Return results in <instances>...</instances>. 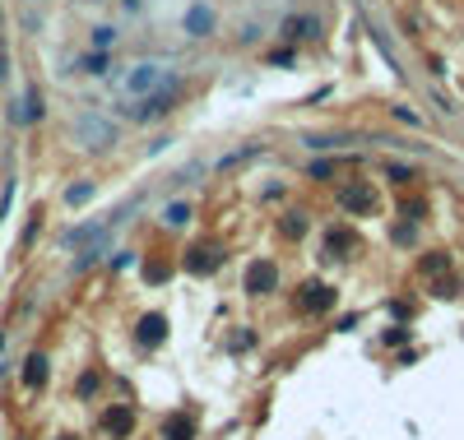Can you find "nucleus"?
I'll return each instance as SVG.
<instances>
[{
    "label": "nucleus",
    "instance_id": "4468645a",
    "mask_svg": "<svg viewBox=\"0 0 464 440\" xmlns=\"http://www.w3.org/2000/svg\"><path fill=\"white\" fill-rule=\"evenodd\" d=\"M209 264H214V255H209V251H190V264H186V269H190V274H204Z\"/></svg>",
    "mask_w": 464,
    "mask_h": 440
},
{
    "label": "nucleus",
    "instance_id": "39448f33",
    "mask_svg": "<svg viewBox=\"0 0 464 440\" xmlns=\"http://www.w3.org/2000/svg\"><path fill=\"white\" fill-rule=\"evenodd\" d=\"M130 427H135L130 408H107V413H102V431H107V436H126Z\"/></svg>",
    "mask_w": 464,
    "mask_h": 440
},
{
    "label": "nucleus",
    "instance_id": "423d86ee",
    "mask_svg": "<svg viewBox=\"0 0 464 440\" xmlns=\"http://www.w3.org/2000/svg\"><path fill=\"white\" fill-rule=\"evenodd\" d=\"M343 209H362V213H372L376 209V190H367V186H348L343 190Z\"/></svg>",
    "mask_w": 464,
    "mask_h": 440
},
{
    "label": "nucleus",
    "instance_id": "a211bd4d",
    "mask_svg": "<svg viewBox=\"0 0 464 440\" xmlns=\"http://www.w3.org/2000/svg\"><path fill=\"white\" fill-rule=\"evenodd\" d=\"M61 440H70V436H61Z\"/></svg>",
    "mask_w": 464,
    "mask_h": 440
},
{
    "label": "nucleus",
    "instance_id": "9d476101",
    "mask_svg": "<svg viewBox=\"0 0 464 440\" xmlns=\"http://www.w3.org/2000/svg\"><path fill=\"white\" fill-rule=\"evenodd\" d=\"M302 306H307V310H330V306H334V292H330L325 283H311L307 297H302Z\"/></svg>",
    "mask_w": 464,
    "mask_h": 440
},
{
    "label": "nucleus",
    "instance_id": "f3484780",
    "mask_svg": "<svg viewBox=\"0 0 464 440\" xmlns=\"http://www.w3.org/2000/svg\"><path fill=\"white\" fill-rule=\"evenodd\" d=\"M84 70H89V75H102V70H107V61H102V56H89V61H84Z\"/></svg>",
    "mask_w": 464,
    "mask_h": 440
},
{
    "label": "nucleus",
    "instance_id": "2eb2a0df",
    "mask_svg": "<svg viewBox=\"0 0 464 440\" xmlns=\"http://www.w3.org/2000/svg\"><path fill=\"white\" fill-rule=\"evenodd\" d=\"M116 42V28H93V46H111Z\"/></svg>",
    "mask_w": 464,
    "mask_h": 440
},
{
    "label": "nucleus",
    "instance_id": "f03ea898",
    "mask_svg": "<svg viewBox=\"0 0 464 440\" xmlns=\"http://www.w3.org/2000/svg\"><path fill=\"white\" fill-rule=\"evenodd\" d=\"M75 139L89 144V149H102V144L116 139V125L102 121V116H79V121H75Z\"/></svg>",
    "mask_w": 464,
    "mask_h": 440
},
{
    "label": "nucleus",
    "instance_id": "7ed1b4c3",
    "mask_svg": "<svg viewBox=\"0 0 464 440\" xmlns=\"http://www.w3.org/2000/svg\"><path fill=\"white\" fill-rule=\"evenodd\" d=\"M274 283H279V269L269 260H255L246 269V292H274Z\"/></svg>",
    "mask_w": 464,
    "mask_h": 440
},
{
    "label": "nucleus",
    "instance_id": "dca6fc26",
    "mask_svg": "<svg viewBox=\"0 0 464 440\" xmlns=\"http://www.w3.org/2000/svg\"><path fill=\"white\" fill-rule=\"evenodd\" d=\"M70 204H84V199H93V186H70Z\"/></svg>",
    "mask_w": 464,
    "mask_h": 440
},
{
    "label": "nucleus",
    "instance_id": "1a4fd4ad",
    "mask_svg": "<svg viewBox=\"0 0 464 440\" xmlns=\"http://www.w3.org/2000/svg\"><path fill=\"white\" fill-rule=\"evenodd\" d=\"M283 37H321V19H311V14L288 19V23H283Z\"/></svg>",
    "mask_w": 464,
    "mask_h": 440
},
{
    "label": "nucleus",
    "instance_id": "0eeeda50",
    "mask_svg": "<svg viewBox=\"0 0 464 440\" xmlns=\"http://www.w3.org/2000/svg\"><path fill=\"white\" fill-rule=\"evenodd\" d=\"M163 440H195V422H190V413H177V417L167 422Z\"/></svg>",
    "mask_w": 464,
    "mask_h": 440
},
{
    "label": "nucleus",
    "instance_id": "f257e3e1",
    "mask_svg": "<svg viewBox=\"0 0 464 440\" xmlns=\"http://www.w3.org/2000/svg\"><path fill=\"white\" fill-rule=\"evenodd\" d=\"M167 84H177V75H172V65L167 61H140V65H130L121 75V98H154V93H163Z\"/></svg>",
    "mask_w": 464,
    "mask_h": 440
},
{
    "label": "nucleus",
    "instance_id": "ddd939ff",
    "mask_svg": "<svg viewBox=\"0 0 464 440\" xmlns=\"http://www.w3.org/2000/svg\"><path fill=\"white\" fill-rule=\"evenodd\" d=\"M186 218H190V209H186V204H167V209H163V222H172V227H181Z\"/></svg>",
    "mask_w": 464,
    "mask_h": 440
},
{
    "label": "nucleus",
    "instance_id": "f8f14e48",
    "mask_svg": "<svg viewBox=\"0 0 464 440\" xmlns=\"http://www.w3.org/2000/svg\"><path fill=\"white\" fill-rule=\"evenodd\" d=\"M23 380H28V385H47V357L42 352H33V357H28V366H23Z\"/></svg>",
    "mask_w": 464,
    "mask_h": 440
},
{
    "label": "nucleus",
    "instance_id": "9b49d317",
    "mask_svg": "<svg viewBox=\"0 0 464 440\" xmlns=\"http://www.w3.org/2000/svg\"><path fill=\"white\" fill-rule=\"evenodd\" d=\"M140 343H144V348L163 343V315H144L140 320Z\"/></svg>",
    "mask_w": 464,
    "mask_h": 440
},
{
    "label": "nucleus",
    "instance_id": "6e6552de",
    "mask_svg": "<svg viewBox=\"0 0 464 440\" xmlns=\"http://www.w3.org/2000/svg\"><path fill=\"white\" fill-rule=\"evenodd\" d=\"M186 28H190V37H209V28H214L209 5H195V10L186 14Z\"/></svg>",
    "mask_w": 464,
    "mask_h": 440
},
{
    "label": "nucleus",
    "instance_id": "20e7f679",
    "mask_svg": "<svg viewBox=\"0 0 464 440\" xmlns=\"http://www.w3.org/2000/svg\"><path fill=\"white\" fill-rule=\"evenodd\" d=\"M167 107H172V98H167V88H163V93H154V98H144V107H126V111H130L135 121H158Z\"/></svg>",
    "mask_w": 464,
    "mask_h": 440
}]
</instances>
